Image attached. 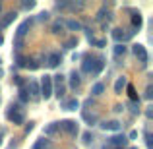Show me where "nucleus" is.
Returning <instances> with one entry per match:
<instances>
[{
  "label": "nucleus",
  "instance_id": "nucleus-9",
  "mask_svg": "<svg viewBox=\"0 0 153 149\" xmlns=\"http://www.w3.org/2000/svg\"><path fill=\"white\" fill-rule=\"evenodd\" d=\"M16 16H18L16 12H8V14L2 18V21H0V27H2V29H4V27H8V25H10V23L16 19Z\"/></svg>",
  "mask_w": 153,
  "mask_h": 149
},
{
  "label": "nucleus",
  "instance_id": "nucleus-12",
  "mask_svg": "<svg viewBox=\"0 0 153 149\" xmlns=\"http://www.w3.org/2000/svg\"><path fill=\"white\" fill-rule=\"evenodd\" d=\"M126 142H128V138L126 136H112L111 138V145H126Z\"/></svg>",
  "mask_w": 153,
  "mask_h": 149
},
{
  "label": "nucleus",
  "instance_id": "nucleus-2",
  "mask_svg": "<svg viewBox=\"0 0 153 149\" xmlns=\"http://www.w3.org/2000/svg\"><path fill=\"white\" fill-rule=\"evenodd\" d=\"M12 108H14V110H10V112H8V118H10L14 124H18V126L25 122V114L22 112V108H19L18 105H16V107H12Z\"/></svg>",
  "mask_w": 153,
  "mask_h": 149
},
{
  "label": "nucleus",
  "instance_id": "nucleus-10",
  "mask_svg": "<svg viewBox=\"0 0 153 149\" xmlns=\"http://www.w3.org/2000/svg\"><path fill=\"white\" fill-rule=\"evenodd\" d=\"M78 107H79L78 99H68V101H64V103H62V108H64V110H76Z\"/></svg>",
  "mask_w": 153,
  "mask_h": 149
},
{
  "label": "nucleus",
  "instance_id": "nucleus-22",
  "mask_svg": "<svg viewBox=\"0 0 153 149\" xmlns=\"http://www.w3.org/2000/svg\"><path fill=\"white\" fill-rule=\"evenodd\" d=\"M126 54V47L124 45H116L114 47V56H124Z\"/></svg>",
  "mask_w": 153,
  "mask_h": 149
},
{
  "label": "nucleus",
  "instance_id": "nucleus-5",
  "mask_svg": "<svg viewBox=\"0 0 153 149\" xmlns=\"http://www.w3.org/2000/svg\"><path fill=\"white\" fill-rule=\"evenodd\" d=\"M31 23H33V19H25V21L18 27V31H16V39H23V35L27 33V29L31 27Z\"/></svg>",
  "mask_w": 153,
  "mask_h": 149
},
{
  "label": "nucleus",
  "instance_id": "nucleus-6",
  "mask_svg": "<svg viewBox=\"0 0 153 149\" xmlns=\"http://www.w3.org/2000/svg\"><path fill=\"white\" fill-rule=\"evenodd\" d=\"M60 62H62V56H60V52H51V54L47 56V64H49L51 68H56Z\"/></svg>",
  "mask_w": 153,
  "mask_h": 149
},
{
  "label": "nucleus",
  "instance_id": "nucleus-26",
  "mask_svg": "<svg viewBox=\"0 0 153 149\" xmlns=\"http://www.w3.org/2000/svg\"><path fill=\"white\" fill-rule=\"evenodd\" d=\"M52 79H54V83H56V87H62V83H64V76H52Z\"/></svg>",
  "mask_w": 153,
  "mask_h": 149
},
{
  "label": "nucleus",
  "instance_id": "nucleus-41",
  "mask_svg": "<svg viewBox=\"0 0 153 149\" xmlns=\"http://www.w3.org/2000/svg\"><path fill=\"white\" fill-rule=\"evenodd\" d=\"M31 130H33V124H31V122H29V124H27V126H25V132H27V134H29V132H31Z\"/></svg>",
  "mask_w": 153,
  "mask_h": 149
},
{
  "label": "nucleus",
  "instance_id": "nucleus-23",
  "mask_svg": "<svg viewBox=\"0 0 153 149\" xmlns=\"http://www.w3.org/2000/svg\"><path fill=\"white\" fill-rule=\"evenodd\" d=\"M64 25H62V21H56L54 25H52V33H56V35H60V33H64Z\"/></svg>",
  "mask_w": 153,
  "mask_h": 149
},
{
  "label": "nucleus",
  "instance_id": "nucleus-29",
  "mask_svg": "<svg viewBox=\"0 0 153 149\" xmlns=\"http://www.w3.org/2000/svg\"><path fill=\"white\" fill-rule=\"evenodd\" d=\"M19 99H22L23 103L27 101V91H25V87H19Z\"/></svg>",
  "mask_w": 153,
  "mask_h": 149
},
{
  "label": "nucleus",
  "instance_id": "nucleus-35",
  "mask_svg": "<svg viewBox=\"0 0 153 149\" xmlns=\"http://www.w3.org/2000/svg\"><path fill=\"white\" fill-rule=\"evenodd\" d=\"M14 82H16V85L23 87V79H22V76H16V78H14Z\"/></svg>",
  "mask_w": 153,
  "mask_h": 149
},
{
  "label": "nucleus",
  "instance_id": "nucleus-30",
  "mask_svg": "<svg viewBox=\"0 0 153 149\" xmlns=\"http://www.w3.org/2000/svg\"><path fill=\"white\" fill-rule=\"evenodd\" d=\"M83 118H85L87 120V122H95V120H97V116H95V114H87V112H83Z\"/></svg>",
  "mask_w": 153,
  "mask_h": 149
},
{
  "label": "nucleus",
  "instance_id": "nucleus-1",
  "mask_svg": "<svg viewBox=\"0 0 153 149\" xmlns=\"http://www.w3.org/2000/svg\"><path fill=\"white\" fill-rule=\"evenodd\" d=\"M41 95L45 99H51V95H52V76H45L43 78V82H41Z\"/></svg>",
  "mask_w": 153,
  "mask_h": 149
},
{
  "label": "nucleus",
  "instance_id": "nucleus-4",
  "mask_svg": "<svg viewBox=\"0 0 153 149\" xmlns=\"http://www.w3.org/2000/svg\"><path fill=\"white\" fill-rule=\"evenodd\" d=\"M58 128H62L64 132H68V134H72V136L78 134V124H76L74 120H62V122H58Z\"/></svg>",
  "mask_w": 153,
  "mask_h": 149
},
{
  "label": "nucleus",
  "instance_id": "nucleus-18",
  "mask_svg": "<svg viewBox=\"0 0 153 149\" xmlns=\"http://www.w3.org/2000/svg\"><path fill=\"white\" fill-rule=\"evenodd\" d=\"M56 132H58V122L49 124V126L45 128V134H47V136H52V134H56Z\"/></svg>",
  "mask_w": 153,
  "mask_h": 149
},
{
  "label": "nucleus",
  "instance_id": "nucleus-16",
  "mask_svg": "<svg viewBox=\"0 0 153 149\" xmlns=\"http://www.w3.org/2000/svg\"><path fill=\"white\" fill-rule=\"evenodd\" d=\"M112 37H114V41H118V45H120V41H126V33H124L122 29H114L112 31Z\"/></svg>",
  "mask_w": 153,
  "mask_h": 149
},
{
  "label": "nucleus",
  "instance_id": "nucleus-7",
  "mask_svg": "<svg viewBox=\"0 0 153 149\" xmlns=\"http://www.w3.org/2000/svg\"><path fill=\"white\" fill-rule=\"evenodd\" d=\"M93 68H95V58L85 56V60H83V66H82V72H85V74H93Z\"/></svg>",
  "mask_w": 153,
  "mask_h": 149
},
{
  "label": "nucleus",
  "instance_id": "nucleus-20",
  "mask_svg": "<svg viewBox=\"0 0 153 149\" xmlns=\"http://www.w3.org/2000/svg\"><path fill=\"white\" fill-rule=\"evenodd\" d=\"M103 91H105V85H103V83H95V85H93V89H91V93H93L95 97H97V95H101Z\"/></svg>",
  "mask_w": 153,
  "mask_h": 149
},
{
  "label": "nucleus",
  "instance_id": "nucleus-39",
  "mask_svg": "<svg viewBox=\"0 0 153 149\" xmlns=\"http://www.w3.org/2000/svg\"><path fill=\"white\" fill-rule=\"evenodd\" d=\"M146 138H147V139H146V142H147V147H149V149H151V145H153V142H151V136H149V134H147V136H146Z\"/></svg>",
  "mask_w": 153,
  "mask_h": 149
},
{
  "label": "nucleus",
  "instance_id": "nucleus-31",
  "mask_svg": "<svg viewBox=\"0 0 153 149\" xmlns=\"http://www.w3.org/2000/svg\"><path fill=\"white\" fill-rule=\"evenodd\" d=\"M128 93H130V97H132V101H136L138 99V95H136V89L132 85H128Z\"/></svg>",
  "mask_w": 153,
  "mask_h": 149
},
{
  "label": "nucleus",
  "instance_id": "nucleus-37",
  "mask_svg": "<svg viewBox=\"0 0 153 149\" xmlns=\"http://www.w3.org/2000/svg\"><path fill=\"white\" fill-rule=\"evenodd\" d=\"M23 8H25V10H31V8H35V2H23Z\"/></svg>",
  "mask_w": 153,
  "mask_h": 149
},
{
  "label": "nucleus",
  "instance_id": "nucleus-17",
  "mask_svg": "<svg viewBox=\"0 0 153 149\" xmlns=\"http://www.w3.org/2000/svg\"><path fill=\"white\" fill-rule=\"evenodd\" d=\"M66 27H68V29H72V31H79V29H82V23L76 21V19H68Z\"/></svg>",
  "mask_w": 153,
  "mask_h": 149
},
{
  "label": "nucleus",
  "instance_id": "nucleus-25",
  "mask_svg": "<svg viewBox=\"0 0 153 149\" xmlns=\"http://www.w3.org/2000/svg\"><path fill=\"white\" fill-rule=\"evenodd\" d=\"M16 60H18V66H27V62H29V60H27L25 56H22V54L16 56Z\"/></svg>",
  "mask_w": 153,
  "mask_h": 149
},
{
  "label": "nucleus",
  "instance_id": "nucleus-14",
  "mask_svg": "<svg viewBox=\"0 0 153 149\" xmlns=\"http://www.w3.org/2000/svg\"><path fill=\"white\" fill-rule=\"evenodd\" d=\"M143 23L142 16H140V12H136V14H132V25H134V29H140Z\"/></svg>",
  "mask_w": 153,
  "mask_h": 149
},
{
  "label": "nucleus",
  "instance_id": "nucleus-33",
  "mask_svg": "<svg viewBox=\"0 0 153 149\" xmlns=\"http://www.w3.org/2000/svg\"><path fill=\"white\" fill-rule=\"evenodd\" d=\"M128 105L132 107V110H134V112H140V103H136V101H132V103H128Z\"/></svg>",
  "mask_w": 153,
  "mask_h": 149
},
{
  "label": "nucleus",
  "instance_id": "nucleus-28",
  "mask_svg": "<svg viewBox=\"0 0 153 149\" xmlns=\"http://www.w3.org/2000/svg\"><path fill=\"white\" fill-rule=\"evenodd\" d=\"M27 68H29V70H37L39 62H37V60H29V62H27Z\"/></svg>",
  "mask_w": 153,
  "mask_h": 149
},
{
  "label": "nucleus",
  "instance_id": "nucleus-45",
  "mask_svg": "<svg viewBox=\"0 0 153 149\" xmlns=\"http://www.w3.org/2000/svg\"><path fill=\"white\" fill-rule=\"evenodd\" d=\"M105 149H107V147H105Z\"/></svg>",
  "mask_w": 153,
  "mask_h": 149
},
{
  "label": "nucleus",
  "instance_id": "nucleus-36",
  "mask_svg": "<svg viewBox=\"0 0 153 149\" xmlns=\"http://www.w3.org/2000/svg\"><path fill=\"white\" fill-rule=\"evenodd\" d=\"M39 19L47 21V19H49V12H41V14H39Z\"/></svg>",
  "mask_w": 153,
  "mask_h": 149
},
{
  "label": "nucleus",
  "instance_id": "nucleus-13",
  "mask_svg": "<svg viewBox=\"0 0 153 149\" xmlns=\"http://www.w3.org/2000/svg\"><path fill=\"white\" fill-rule=\"evenodd\" d=\"M51 147H52V143L49 139H37L33 145V149H51Z\"/></svg>",
  "mask_w": 153,
  "mask_h": 149
},
{
  "label": "nucleus",
  "instance_id": "nucleus-38",
  "mask_svg": "<svg viewBox=\"0 0 153 149\" xmlns=\"http://www.w3.org/2000/svg\"><path fill=\"white\" fill-rule=\"evenodd\" d=\"M68 6H70L68 2H58V4H56V8H60V10H62V8H68Z\"/></svg>",
  "mask_w": 153,
  "mask_h": 149
},
{
  "label": "nucleus",
  "instance_id": "nucleus-19",
  "mask_svg": "<svg viewBox=\"0 0 153 149\" xmlns=\"http://www.w3.org/2000/svg\"><path fill=\"white\" fill-rule=\"evenodd\" d=\"M105 66V60L103 58H95V68H93V74H99Z\"/></svg>",
  "mask_w": 153,
  "mask_h": 149
},
{
  "label": "nucleus",
  "instance_id": "nucleus-44",
  "mask_svg": "<svg viewBox=\"0 0 153 149\" xmlns=\"http://www.w3.org/2000/svg\"><path fill=\"white\" fill-rule=\"evenodd\" d=\"M0 12H2V6H0Z\"/></svg>",
  "mask_w": 153,
  "mask_h": 149
},
{
  "label": "nucleus",
  "instance_id": "nucleus-42",
  "mask_svg": "<svg viewBox=\"0 0 153 149\" xmlns=\"http://www.w3.org/2000/svg\"><path fill=\"white\" fill-rule=\"evenodd\" d=\"M2 41H4V39H2V35H0V43H2Z\"/></svg>",
  "mask_w": 153,
  "mask_h": 149
},
{
  "label": "nucleus",
  "instance_id": "nucleus-32",
  "mask_svg": "<svg viewBox=\"0 0 153 149\" xmlns=\"http://www.w3.org/2000/svg\"><path fill=\"white\" fill-rule=\"evenodd\" d=\"M83 142H85V143H91V142H93V136H91L89 132H85V134H83Z\"/></svg>",
  "mask_w": 153,
  "mask_h": 149
},
{
  "label": "nucleus",
  "instance_id": "nucleus-8",
  "mask_svg": "<svg viewBox=\"0 0 153 149\" xmlns=\"http://www.w3.org/2000/svg\"><path fill=\"white\" fill-rule=\"evenodd\" d=\"M101 128L103 130H111V132H118L122 126H120V122H116V120H111V122H103Z\"/></svg>",
  "mask_w": 153,
  "mask_h": 149
},
{
  "label": "nucleus",
  "instance_id": "nucleus-11",
  "mask_svg": "<svg viewBox=\"0 0 153 149\" xmlns=\"http://www.w3.org/2000/svg\"><path fill=\"white\" fill-rule=\"evenodd\" d=\"M79 83H82V78H79V74L74 70L70 74V87H72V89H76V87H79Z\"/></svg>",
  "mask_w": 153,
  "mask_h": 149
},
{
  "label": "nucleus",
  "instance_id": "nucleus-40",
  "mask_svg": "<svg viewBox=\"0 0 153 149\" xmlns=\"http://www.w3.org/2000/svg\"><path fill=\"white\" fill-rule=\"evenodd\" d=\"M103 18H105V10H101V12H99V14H97V19H99V21H101Z\"/></svg>",
  "mask_w": 153,
  "mask_h": 149
},
{
  "label": "nucleus",
  "instance_id": "nucleus-43",
  "mask_svg": "<svg viewBox=\"0 0 153 149\" xmlns=\"http://www.w3.org/2000/svg\"><path fill=\"white\" fill-rule=\"evenodd\" d=\"M130 149H138V147H130Z\"/></svg>",
  "mask_w": 153,
  "mask_h": 149
},
{
  "label": "nucleus",
  "instance_id": "nucleus-15",
  "mask_svg": "<svg viewBox=\"0 0 153 149\" xmlns=\"http://www.w3.org/2000/svg\"><path fill=\"white\" fill-rule=\"evenodd\" d=\"M126 87V78H118L116 79V83H114V93H122V89Z\"/></svg>",
  "mask_w": 153,
  "mask_h": 149
},
{
  "label": "nucleus",
  "instance_id": "nucleus-27",
  "mask_svg": "<svg viewBox=\"0 0 153 149\" xmlns=\"http://www.w3.org/2000/svg\"><path fill=\"white\" fill-rule=\"evenodd\" d=\"M89 43H91V45H95V47H105V45H107L103 39H93V37L89 39Z\"/></svg>",
  "mask_w": 153,
  "mask_h": 149
},
{
  "label": "nucleus",
  "instance_id": "nucleus-24",
  "mask_svg": "<svg viewBox=\"0 0 153 149\" xmlns=\"http://www.w3.org/2000/svg\"><path fill=\"white\" fill-rule=\"evenodd\" d=\"M64 47H66V49H74V47H78V39H76V37L68 39V41H66V45H64Z\"/></svg>",
  "mask_w": 153,
  "mask_h": 149
},
{
  "label": "nucleus",
  "instance_id": "nucleus-21",
  "mask_svg": "<svg viewBox=\"0 0 153 149\" xmlns=\"http://www.w3.org/2000/svg\"><path fill=\"white\" fill-rule=\"evenodd\" d=\"M29 89H31V93H33V97L37 99V97H39V93H41V91H39L37 82H31V83H29Z\"/></svg>",
  "mask_w": 153,
  "mask_h": 149
},
{
  "label": "nucleus",
  "instance_id": "nucleus-34",
  "mask_svg": "<svg viewBox=\"0 0 153 149\" xmlns=\"http://www.w3.org/2000/svg\"><path fill=\"white\" fill-rule=\"evenodd\" d=\"M23 49V39H16V50H22Z\"/></svg>",
  "mask_w": 153,
  "mask_h": 149
},
{
  "label": "nucleus",
  "instance_id": "nucleus-3",
  "mask_svg": "<svg viewBox=\"0 0 153 149\" xmlns=\"http://www.w3.org/2000/svg\"><path fill=\"white\" fill-rule=\"evenodd\" d=\"M132 50H134L136 58H138L142 64H146L147 60H149V56H147V50H146V47H143V45H134V47H132Z\"/></svg>",
  "mask_w": 153,
  "mask_h": 149
}]
</instances>
